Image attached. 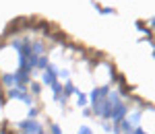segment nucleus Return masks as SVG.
Masks as SVG:
<instances>
[{"label":"nucleus","mask_w":155,"mask_h":134,"mask_svg":"<svg viewBox=\"0 0 155 134\" xmlns=\"http://www.w3.org/2000/svg\"><path fill=\"white\" fill-rule=\"evenodd\" d=\"M6 95H8V99H15V101H23L25 105H31V103H33V99L29 97V93H27L25 89H17V87H11Z\"/></svg>","instance_id":"obj_1"},{"label":"nucleus","mask_w":155,"mask_h":134,"mask_svg":"<svg viewBox=\"0 0 155 134\" xmlns=\"http://www.w3.org/2000/svg\"><path fill=\"white\" fill-rule=\"evenodd\" d=\"M19 130H21L23 134H37V132H44L41 124L37 122V120H23V122H19Z\"/></svg>","instance_id":"obj_2"},{"label":"nucleus","mask_w":155,"mask_h":134,"mask_svg":"<svg viewBox=\"0 0 155 134\" xmlns=\"http://www.w3.org/2000/svg\"><path fill=\"white\" fill-rule=\"evenodd\" d=\"M126 116H128V105H126V103H120V105H116L114 110L110 111V118H107V120H112L114 124H118V122H122Z\"/></svg>","instance_id":"obj_3"},{"label":"nucleus","mask_w":155,"mask_h":134,"mask_svg":"<svg viewBox=\"0 0 155 134\" xmlns=\"http://www.w3.org/2000/svg\"><path fill=\"white\" fill-rule=\"evenodd\" d=\"M107 93H110V85H104V87H97V89H93V91H91V93H89V103H91V105H93V103H95L97 99H104L107 95Z\"/></svg>","instance_id":"obj_4"},{"label":"nucleus","mask_w":155,"mask_h":134,"mask_svg":"<svg viewBox=\"0 0 155 134\" xmlns=\"http://www.w3.org/2000/svg\"><path fill=\"white\" fill-rule=\"evenodd\" d=\"M41 81H44V85H48V87L52 85L54 81H58V78H56V66H54V64H48V68L44 70Z\"/></svg>","instance_id":"obj_5"},{"label":"nucleus","mask_w":155,"mask_h":134,"mask_svg":"<svg viewBox=\"0 0 155 134\" xmlns=\"http://www.w3.org/2000/svg\"><path fill=\"white\" fill-rule=\"evenodd\" d=\"M106 99H107V103H110L112 107H116V105L122 103V99H120V91H112V89H110V93L106 95Z\"/></svg>","instance_id":"obj_6"},{"label":"nucleus","mask_w":155,"mask_h":134,"mask_svg":"<svg viewBox=\"0 0 155 134\" xmlns=\"http://www.w3.org/2000/svg\"><path fill=\"white\" fill-rule=\"evenodd\" d=\"M2 85L4 87H17V78H15V72H4L2 74Z\"/></svg>","instance_id":"obj_7"},{"label":"nucleus","mask_w":155,"mask_h":134,"mask_svg":"<svg viewBox=\"0 0 155 134\" xmlns=\"http://www.w3.org/2000/svg\"><path fill=\"white\" fill-rule=\"evenodd\" d=\"M126 120L130 122L132 128H137V126H139V122H141V111H132V113L128 116V118H126Z\"/></svg>","instance_id":"obj_8"},{"label":"nucleus","mask_w":155,"mask_h":134,"mask_svg":"<svg viewBox=\"0 0 155 134\" xmlns=\"http://www.w3.org/2000/svg\"><path fill=\"white\" fill-rule=\"evenodd\" d=\"M62 93H64V95H66V97H68V95H72V93H79V91H77V89H74V85H72L71 81H66V83H64V85H62Z\"/></svg>","instance_id":"obj_9"},{"label":"nucleus","mask_w":155,"mask_h":134,"mask_svg":"<svg viewBox=\"0 0 155 134\" xmlns=\"http://www.w3.org/2000/svg\"><path fill=\"white\" fill-rule=\"evenodd\" d=\"M48 64H50V60L41 54V56H37V64H35V68H39V70H46L48 68Z\"/></svg>","instance_id":"obj_10"},{"label":"nucleus","mask_w":155,"mask_h":134,"mask_svg":"<svg viewBox=\"0 0 155 134\" xmlns=\"http://www.w3.org/2000/svg\"><path fill=\"white\" fill-rule=\"evenodd\" d=\"M87 103H89V99H87V95L79 91V93H77V105H79V107H85Z\"/></svg>","instance_id":"obj_11"},{"label":"nucleus","mask_w":155,"mask_h":134,"mask_svg":"<svg viewBox=\"0 0 155 134\" xmlns=\"http://www.w3.org/2000/svg\"><path fill=\"white\" fill-rule=\"evenodd\" d=\"M68 76H71L68 70H58V68H56V78H64V81H68Z\"/></svg>","instance_id":"obj_12"},{"label":"nucleus","mask_w":155,"mask_h":134,"mask_svg":"<svg viewBox=\"0 0 155 134\" xmlns=\"http://www.w3.org/2000/svg\"><path fill=\"white\" fill-rule=\"evenodd\" d=\"M37 113H39V111H37V107H29V111H27V120H35Z\"/></svg>","instance_id":"obj_13"},{"label":"nucleus","mask_w":155,"mask_h":134,"mask_svg":"<svg viewBox=\"0 0 155 134\" xmlns=\"http://www.w3.org/2000/svg\"><path fill=\"white\" fill-rule=\"evenodd\" d=\"M77 134H93V130H91L89 126H81V128L77 130Z\"/></svg>","instance_id":"obj_14"},{"label":"nucleus","mask_w":155,"mask_h":134,"mask_svg":"<svg viewBox=\"0 0 155 134\" xmlns=\"http://www.w3.org/2000/svg\"><path fill=\"white\" fill-rule=\"evenodd\" d=\"M21 46H23V41H21V39H12V41H11V48H15L17 52L21 49Z\"/></svg>","instance_id":"obj_15"},{"label":"nucleus","mask_w":155,"mask_h":134,"mask_svg":"<svg viewBox=\"0 0 155 134\" xmlns=\"http://www.w3.org/2000/svg\"><path fill=\"white\" fill-rule=\"evenodd\" d=\"M29 85H31V93H39V91H41V85H39V83H29Z\"/></svg>","instance_id":"obj_16"},{"label":"nucleus","mask_w":155,"mask_h":134,"mask_svg":"<svg viewBox=\"0 0 155 134\" xmlns=\"http://www.w3.org/2000/svg\"><path fill=\"white\" fill-rule=\"evenodd\" d=\"M52 134H62V128L58 124H52Z\"/></svg>","instance_id":"obj_17"},{"label":"nucleus","mask_w":155,"mask_h":134,"mask_svg":"<svg viewBox=\"0 0 155 134\" xmlns=\"http://www.w3.org/2000/svg\"><path fill=\"white\" fill-rule=\"evenodd\" d=\"M130 134H147V132H145L143 128H139V126H137V128H134V130H132Z\"/></svg>","instance_id":"obj_18"},{"label":"nucleus","mask_w":155,"mask_h":134,"mask_svg":"<svg viewBox=\"0 0 155 134\" xmlns=\"http://www.w3.org/2000/svg\"><path fill=\"white\" fill-rule=\"evenodd\" d=\"M104 14H114V8H101Z\"/></svg>","instance_id":"obj_19"},{"label":"nucleus","mask_w":155,"mask_h":134,"mask_svg":"<svg viewBox=\"0 0 155 134\" xmlns=\"http://www.w3.org/2000/svg\"><path fill=\"white\" fill-rule=\"evenodd\" d=\"M37 134H44V132H37Z\"/></svg>","instance_id":"obj_20"}]
</instances>
